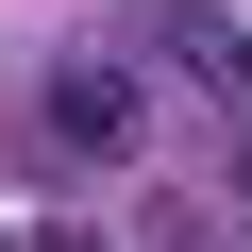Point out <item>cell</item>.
Returning <instances> with one entry per match:
<instances>
[{
  "instance_id": "6da1fadb",
  "label": "cell",
  "mask_w": 252,
  "mask_h": 252,
  "mask_svg": "<svg viewBox=\"0 0 252 252\" xmlns=\"http://www.w3.org/2000/svg\"><path fill=\"white\" fill-rule=\"evenodd\" d=\"M34 152H51V168H135V152H152V67H118V51L34 67Z\"/></svg>"
},
{
  "instance_id": "7a4b0ae2",
  "label": "cell",
  "mask_w": 252,
  "mask_h": 252,
  "mask_svg": "<svg viewBox=\"0 0 252 252\" xmlns=\"http://www.w3.org/2000/svg\"><path fill=\"white\" fill-rule=\"evenodd\" d=\"M34 252H84V235H34Z\"/></svg>"
}]
</instances>
